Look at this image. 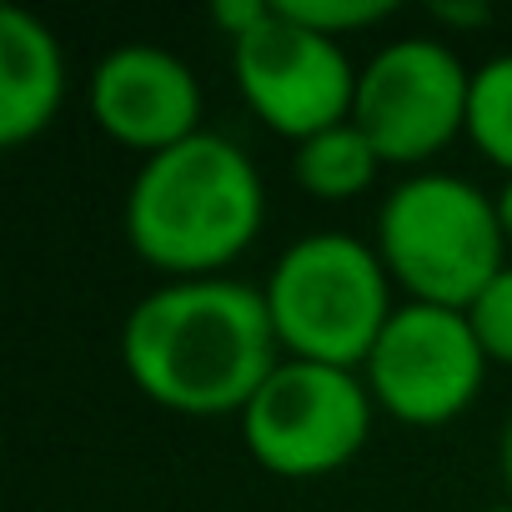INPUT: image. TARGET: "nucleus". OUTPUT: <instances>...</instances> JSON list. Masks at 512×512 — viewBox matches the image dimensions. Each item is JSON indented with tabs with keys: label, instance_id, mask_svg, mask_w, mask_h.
<instances>
[{
	"label": "nucleus",
	"instance_id": "1",
	"mask_svg": "<svg viewBox=\"0 0 512 512\" xmlns=\"http://www.w3.org/2000/svg\"><path fill=\"white\" fill-rule=\"evenodd\" d=\"M277 327L262 287L196 277L156 287L121 327L126 377L166 412H246L277 372Z\"/></svg>",
	"mask_w": 512,
	"mask_h": 512
},
{
	"label": "nucleus",
	"instance_id": "2",
	"mask_svg": "<svg viewBox=\"0 0 512 512\" xmlns=\"http://www.w3.org/2000/svg\"><path fill=\"white\" fill-rule=\"evenodd\" d=\"M267 216V191L251 156L196 131L191 141L146 156L126 196V236L141 262L181 282L211 277L256 241Z\"/></svg>",
	"mask_w": 512,
	"mask_h": 512
},
{
	"label": "nucleus",
	"instance_id": "3",
	"mask_svg": "<svg viewBox=\"0 0 512 512\" xmlns=\"http://www.w3.org/2000/svg\"><path fill=\"white\" fill-rule=\"evenodd\" d=\"M387 287L392 277L372 246L347 231H317L277 256L262 297L292 362L357 372L397 312Z\"/></svg>",
	"mask_w": 512,
	"mask_h": 512
},
{
	"label": "nucleus",
	"instance_id": "4",
	"mask_svg": "<svg viewBox=\"0 0 512 512\" xmlns=\"http://www.w3.org/2000/svg\"><path fill=\"white\" fill-rule=\"evenodd\" d=\"M502 246L507 236L497 221V201H487L472 181L442 171L407 176L377 216V256L387 277L427 307L467 312L482 287L507 267Z\"/></svg>",
	"mask_w": 512,
	"mask_h": 512
},
{
	"label": "nucleus",
	"instance_id": "5",
	"mask_svg": "<svg viewBox=\"0 0 512 512\" xmlns=\"http://www.w3.org/2000/svg\"><path fill=\"white\" fill-rule=\"evenodd\" d=\"M372 432V392L347 367L277 362L241 412L246 452L277 477H322L347 467Z\"/></svg>",
	"mask_w": 512,
	"mask_h": 512
},
{
	"label": "nucleus",
	"instance_id": "6",
	"mask_svg": "<svg viewBox=\"0 0 512 512\" xmlns=\"http://www.w3.org/2000/svg\"><path fill=\"white\" fill-rule=\"evenodd\" d=\"M231 71L246 106L297 146L352 121L357 71L347 51L332 36L297 26L282 6H272L256 31L231 41Z\"/></svg>",
	"mask_w": 512,
	"mask_h": 512
},
{
	"label": "nucleus",
	"instance_id": "7",
	"mask_svg": "<svg viewBox=\"0 0 512 512\" xmlns=\"http://www.w3.org/2000/svg\"><path fill=\"white\" fill-rule=\"evenodd\" d=\"M472 71L427 36L382 46L357 76L352 126L377 146L382 161H427L457 131H467Z\"/></svg>",
	"mask_w": 512,
	"mask_h": 512
},
{
	"label": "nucleus",
	"instance_id": "8",
	"mask_svg": "<svg viewBox=\"0 0 512 512\" xmlns=\"http://www.w3.org/2000/svg\"><path fill=\"white\" fill-rule=\"evenodd\" d=\"M362 372L382 412L412 427H442L472 407L487 357L472 337L467 312L407 302L382 327Z\"/></svg>",
	"mask_w": 512,
	"mask_h": 512
},
{
	"label": "nucleus",
	"instance_id": "9",
	"mask_svg": "<svg viewBox=\"0 0 512 512\" xmlns=\"http://www.w3.org/2000/svg\"><path fill=\"white\" fill-rule=\"evenodd\" d=\"M91 116L111 141L156 156L201 131V86L181 56L131 41L101 56L91 76Z\"/></svg>",
	"mask_w": 512,
	"mask_h": 512
},
{
	"label": "nucleus",
	"instance_id": "10",
	"mask_svg": "<svg viewBox=\"0 0 512 512\" xmlns=\"http://www.w3.org/2000/svg\"><path fill=\"white\" fill-rule=\"evenodd\" d=\"M66 101V56L41 16L0 11V146L36 141Z\"/></svg>",
	"mask_w": 512,
	"mask_h": 512
},
{
	"label": "nucleus",
	"instance_id": "11",
	"mask_svg": "<svg viewBox=\"0 0 512 512\" xmlns=\"http://www.w3.org/2000/svg\"><path fill=\"white\" fill-rule=\"evenodd\" d=\"M377 166H382L377 146L352 121H342V126H332V131L297 146V181H302V191H312L322 201L362 196L372 186Z\"/></svg>",
	"mask_w": 512,
	"mask_h": 512
},
{
	"label": "nucleus",
	"instance_id": "12",
	"mask_svg": "<svg viewBox=\"0 0 512 512\" xmlns=\"http://www.w3.org/2000/svg\"><path fill=\"white\" fill-rule=\"evenodd\" d=\"M467 136L487 161H497L512 176V56H492L482 71H472Z\"/></svg>",
	"mask_w": 512,
	"mask_h": 512
},
{
	"label": "nucleus",
	"instance_id": "13",
	"mask_svg": "<svg viewBox=\"0 0 512 512\" xmlns=\"http://www.w3.org/2000/svg\"><path fill=\"white\" fill-rule=\"evenodd\" d=\"M467 322H472V337H477L482 357L512 367V267H502L482 287V297L467 307Z\"/></svg>",
	"mask_w": 512,
	"mask_h": 512
},
{
	"label": "nucleus",
	"instance_id": "14",
	"mask_svg": "<svg viewBox=\"0 0 512 512\" xmlns=\"http://www.w3.org/2000/svg\"><path fill=\"white\" fill-rule=\"evenodd\" d=\"M277 6L297 26H307L317 36H332V41L342 31H362V26H377V21L392 16V0H277Z\"/></svg>",
	"mask_w": 512,
	"mask_h": 512
},
{
	"label": "nucleus",
	"instance_id": "15",
	"mask_svg": "<svg viewBox=\"0 0 512 512\" xmlns=\"http://www.w3.org/2000/svg\"><path fill=\"white\" fill-rule=\"evenodd\" d=\"M267 16H272L267 0H221V6H216V26H226L231 41H241L246 31H256Z\"/></svg>",
	"mask_w": 512,
	"mask_h": 512
},
{
	"label": "nucleus",
	"instance_id": "16",
	"mask_svg": "<svg viewBox=\"0 0 512 512\" xmlns=\"http://www.w3.org/2000/svg\"><path fill=\"white\" fill-rule=\"evenodd\" d=\"M437 21H452V26H487V6H432Z\"/></svg>",
	"mask_w": 512,
	"mask_h": 512
},
{
	"label": "nucleus",
	"instance_id": "17",
	"mask_svg": "<svg viewBox=\"0 0 512 512\" xmlns=\"http://www.w3.org/2000/svg\"><path fill=\"white\" fill-rule=\"evenodd\" d=\"M497 221H502V236L512 241V176H507V186H502V196H497Z\"/></svg>",
	"mask_w": 512,
	"mask_h": 512
},
{
	"label": "nucleus",
	"instance_id": "18",
	"mask_svg": "<svg viewBox=\"0 0 512 512\" xmlns=\"http://www.w3.org/2000/svg\"><path fill=\"white\" fill-rule=\"evenodd\" d=\"M502 482H507V497H512V417L502 427Z\"/></svg>",
	"mask_w": 512,
	"mask_h": 512
},
{
	"label": "nucleus",
	"instance_id": "19",
	"mask_svg": "<svg viewBox=\"0 0 512 512\" xmlns=\"http://www.w3.org/2000/svg\"><path fill=\"white\" fill-rule=\"evenodd\" d=\"M487 512H512V502H507V507H487Z\"/></svg>",
	"mask_w": 512,
	"mask_h": 512
}]
</instances>
